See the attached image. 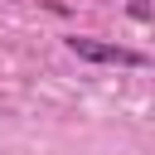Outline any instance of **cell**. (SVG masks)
Listing matches in <instances>:
<instances>
[{
    "mask_svg": "<svg viewBox=\"0 0 155 155\" xmlns=\"http://www.w3.org/2000/svg\"><path fill=\"white\" fill-rule=\"evenodd\" d=\"M68 48L78 53V58H87V63H111V68H145V53H136V48H121V44H102V39H68Z\"/></svg>",
    "mask_w": 155,
    "mask_h": 155,
    "instance_id": "6da1fadb",
    "label": "cell"
}]
</instances>
